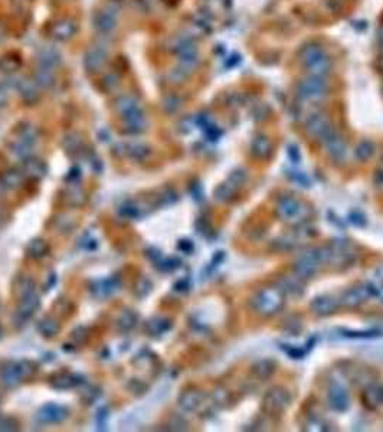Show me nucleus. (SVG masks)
Segmentation results:
<instances>
[{
	"label": "nucleus",
	"mask_w": 383,
	"mask_h": 432,
	"mask_svg": "<svg viewBox=\"0 0 383 432\" xmlns=\"http://www.w3.org/2000/svg\"><path fill=\"white\" fill-rule=\"evenodd\" d=\"M300 59L308 75L327 78L333 69V61L318 43H307L300 51Z\"/></svg>",
	"instance_id": "1"
},
{
	"label": "nucleus",
	"mask_w": 383,
	"mask_h": 432,
	"mask_svg": "<svg viewBox=\"0 0 383 432\" xmlns=\"http://www.w3.org/2000/svg\"><path fill=\"white\" fill-rule=\"evenodd\" d=\"M297 91L302 100L320 101V100L326 98V95L329 92V82H327V78L308 75L298 82Z\"/></svg>",
	"instance_id": "2"
},
{
	"label": "nucleus",
	"mask_w": 383,
	"mask_h": 432,
	"mask_svg": "<svg viewBox=\"0 0 383 432\" xmlns=\"http://www.w3.org/2000/svg\"><path fill=\"white\" fill-rule=\"evenodd\" d=\"M108 61V51L107 46L101 43H95L91 48H88L84 55V65L85 69L91 74L100 72Z\"/></svg>",
	"instance_id": "3"
},
{
	"label": "nucleus",
	"mask_w": 383,
	"mask_h": 432,
	"mask_svg": "<svg viewBox=\"0 0 383 432\" xmlns=\"http://www.w3.org/2000/svg\"><path fill=\"white\" fill-rule=\"evenodd\" d=\"M117 9L116 7H105L100 12H97L92 17V25L95 31L101 36H107L113 34L117 28Z\"/></svg>",
	"instance_id": "4"
},
{
	"label": "nucleus",
	"mask_w": 383,
	"mask_h": 432,
	"mask_svg": "<svg viewBox=\"0 0 383 432\" xmlns=\"http://www.w3.org/2000/svg\"><path fill=\"white\" fill-rule=\"evenodd\" d=\"M305 131L314 140H326L332 133L329 118L324 114H313L305 121Z\"/></svg>",
	"instance_id": "5"
},
{
	"label": "nucleus",
	"mask_w": 383,
	"mask_h": 432,
	"mask_svg": "<svg viewBox=\"0 0 383 432\" xmlns=\"http://www.w3.org/2000/svg\"><path fill=\"white\" fill-rule=\"evenodd\" d=\"M69 412L65 406L56 403H48L38 411V421L42 424H59L68 418Z\"/></svg>",
	"instance_id": "6"
},
{
	"label": "nucleus",
	"mask_w": 383,
	"mask_h": 432,
	"mask_svg": "<svg viewBox=\"0 0 383 432\" xmlns=\"http://www.w3.org/2000/svg\"><path fill=\"white\" fill-rule=\"evenodd\" d=\"M281 306V295L275 290H264L258 294L255 300V307L265 314L275 313Z\"/></svg>",
	"instance_id": "7"
},
{
	"label": "nucleus",
	"mask_w": 383,
	"mask_h": 432,
	"mask_svg": "<svg viewBox=\"0 0 383 432\" xmlns=\"http://www.w3.org/2000/svg\"><path fill=\"white\" fill-rule=\"evenodd\" d=\"M41 306V301H39V297L33 293L28 297H25L23 300L19 301L17 304V309H16V313H15V320L19 323L23 324V321L29 320L32 315L36 313V310L39 309Z\"/></svg>",
	"instance_id": "8"
},
{
	"label": "nucleus",
	"mask_w": 383,
	"mask_h": 432,
	"mask_svg": "<svg viewBox=\"0 0 383 432\" xmlns=\"http://www.w3.org/2000/svg\"><path fill=\"white\" fill-rule=\"evenodd\" d=\"M83 378L74 373H68V372H59L55 373L49 383L53 389L56 391H68V389H74L75 386H78L80 383H83Z\"/></svg>",
	"instance_id": "9"
},
{
	"label": "nucleus",
	"mask_w": 383,
	"mask_h": 432,
	"mask_svg": "<svg viewBox=\"0 0 383 432\" xmlns=\"http://www.w3.org/2000/svg\"><path fill=\"white\" fill-rule=\"evenodd\" d=\"M16 89L19 91V95L22 97V100L25 103H29V104H33L39 100V89L41 86L35 82V79H19L17 81V85H16Z\"/></svg>",
	"instance_id": "10"
},
{
	"label": "nucleus",
	"mask_w": 383,
	"mask_h": 432,
	"mask_svg": "<svg viewBox=\"0 0 383 432\" xmlns=\"http://www.w3.org/2000/svg\"><path fill=\"white\" fill-rule=\"evenodd\" d=\"M324 144H326V149H327L329 156L333 158V160L341 161L343 158L346 157L347 147H346V143H344V140L341 138L340 136H337V134H334L332 131L327 136V138L324 140Z\"/></svg>",
	"instance_id": "11"
},
{
	"label": "nucleus",
	"mask_w": 383,
	"mask_h": 432,
	"mask_svg": "<svg viewBox=\"0 0 383 432\" xmlns=\"http://www.w3.org/2000/svg\"><path fill=\"white\" fill-rule=\"evenodd\" d=\"M13 295L17 301L23 300L25 297L31 295L35 293V281L31 278V276H26V275H22V276H17L15 281H13Z\"/></svg>",
	"instance_id": "12"
},
{
	"label": "nucleus",
	"mask_w": 383,
	"mask_h": 432,
	"mask_svg": "<svg viewBox=\"0 0 383 432\" xmlns=\"http://www.w3.org/2000/svg\"><path fill=\"white\" fill-rule=\"evenodd\" d=\"M0 382L3 386L12 389V388H16L22 383V379L17 373V369H16V362H10V363H6L1 369H0Z\"/></svg>",
	"instance_id": "13"
},
{
	"label": "nucleus",
	"mask_w": 383,
	"mask_h": 432,
	"mask_svg": "<svg viewBox=\"0 0 383 432\" xmlns=\"http://www.w3.org/2000/svg\"><path fill=\"white\" fill-rule=\"evenodd\" d=\"M114 108H116L118 116L124 118L127 117L128 114H133V113L141 110V105H140L138 100L134 98L133 95H121V97H118L116 100Z\"/></svg>",
	"instance_id": "14"
},
{
	"label": "nucleus",
	"mask_w": 383,
	"mask_h": 432,
	"mask_svg": "<svg viewBox=\"0 0 383 432\" xmlns=\"http://www.w3.org/2000/svg\"><path fill=\"white\" fill-rule=\"evenodd\" d=\"M52 34H53L55 39L65 42V40L71 39L77 34V25L69 19H62L53 25Z\"/></svg>",
	"instance_id": "15"
},
{
	"label": "nucleus",
	"mask_w": 383,
	"mask_h": 432,
	"mask_svg": "<svg viewBox=\"0 0 383 432\" xmlns=\"http://www.w3.org/2000/svg\"><path fill=\"white\" fill-rule=\"evenodd\" d=\"M126 124V130L131 134H140L147 128V118L144 116L143 110H138L133 114H128L123 118Z\"/></svg>",
	"instance_id": "16"
},
{
	"label": "nucleus",
	"mask_w": 383,
	"mask_h": 432,
	"mask_svg": "<svg viewBox=\"0 0 383 432\" xmlns=\"http://www.w3.org/2000/svg\"><path fill=\"white\" fill-rule=\"evenodd\" d=\"M288 400H290V397H288L287 392L277 389V391H272V392L266 396V399H265V406H266V409L271 411V412H280V411H283V409L287 408Z\"/></svg>",
	"instance_id": "17"
},
{
	"label": "nucleus",
	"mask_w": 383,
	"mask_h": 432,
	"mask_svg": "<svg viewBox=\"0 0 383 432\" xmlns=\"http://www.w3.org/2000/svg\"><path fill=\"white\" fill-rule=\"evenodd\" d=\"M23 173L35 180H41L46 174V164L39 158H26L23 161Z\"/></svg>",
	"instance_id": "18"
},
{
	"label": "nucleus",
	"mask_w": 383,
	"mask_h": 432,
	"mask_svg": "<svg viewBox=\"0 0 383 432\" xmlns=\"http://www.w3.org/2000/svg\"><path fill=\"white\" fill-rule=\"evenodd\" d=\"M38 64L42 67H46V68L55 69L61 64V55L55 48L43 46L38 53Z\"/></svg>",
	"instance_id": "19"
},
{
	"label": "nucleus",
	"mask_w": 383,
	"mask_h": 432,
	"mask_svg": "<svg viewBox=\"0 0 383 432\" xmlns=\"http://www.w3.org/2000/svg\"><path fill=\"white\" fill-rule=\"evenodd\" d=\"M123 153L135 161H143L150 156L151 150L144 143H127L123 146Z\"/></svg>",
	"instance_id": "20"
},
{
	"label": "nucleus",
	"mask_w": 383,
	"mask_h": 432,
	"mask_svg": "<svg viewBox=\"0 0 383 432\" xmlns=\"http://www.w3.org/2000/svg\"><path fill=\"white\" fill-rule=\"evenodd\" d=\"M278 212L280 215L287 219V221H291V219H296L297 216L301 215L302 212V207L301 205L298 203L297 200L291 199V197H287V199H283L278 205Z\"/></svg>",
	"instance_id": "21"
},
{
	"label": "nucleus",
	"mask_w": 383,
	"mask_h": 432,
	"mask_svg": "<svg viewBox=\"0 0 383 432\" xmlns=\"http://www.w3.org/2000/svg\"><path fill=\"white\" fill-rule=\"evenodd\" d=\"M38 330H39V333L42 334L43 337L52 339V337H55V336L59 333V330H61V324H59V321H58L55 317H52V315H46V317H43L42 320L39 321V324H38Z\"/></svg>",
	"instance_id": "22"
},
{
	"label": "nucleus",
	"mask_w": 383,
	"mask_h": 432,
	"mask_svg": "<svg viewBox=\"0 0 383 432\" xmlns=\"http://www.w3.org/2000/svg\"><path fill=\"white\" fill-rule=\"evenodd\" d=\"M170 320H167L165 317H160V315H156V317H153V318H150L147 321L146 330L151 336H160V334L166 333L170 328Z\"/></svg>",
	"instance_id": "23"
},
{
	"label": "nucleus",
	"mask_w": 383,
	"mask_h": 432,
	"mask_svg": "<svg viewBox=\"0 0 383 432\" xmlns=\"http://www.w3.org/2000/svg\"><path fill=\"white\" fill-rule=\"evenodd\" d=\"M202 402V393L198 391H186L180 395L179 397V405L184 411H195Z\"/></svg>",
	"instance_id": "24"
},
{
	"label": "nucleus",
	"mask_w": 383,
	"mask_h": 432,
	"mask_svg": "<svg viewBox=\"0 0 383 432\" xmlns=\"http://www.w3.org/2000/svg\"><path fill=\"white\" fill-rule=\"evenodd\" d=\"M33 79L35 82L41 86V88H50L53 84H55V74H53V69L50 68H46V67H42V65H38L35 74H33Z\"/></svg>",
	"instance_id": "25"
},
{
	"label": "nucleus",
	"mask_w": 383,
	"mask_h": 432,
	"mask_svg": "<svg viewBox=\"0 0 383 432\" xmlns=\"http://www.w3.org/2000/svg\"><path fill=\"white\" fill-rule=\"evenodd\" d=\"M329 400H330V405L337 411H344L349 406V396H347L346 391L341 389L340 386H334V388L330 389Z\"/></svg>",
	"instance_id": "26"
},
{
	"label": "nucleus",
	"mask_w": 383,
	"mask_h": 432,
	"mask_svg": "<svg viewBox=\"0 0 383 432\" xmlns=\"http://www.w3.org/2000/svg\"><path fill=\"white\" fill-rule=\"evenodd\" d=\"M0 183L3 185L4 189H10V190H16L22 186L23 183V174L20 172H16V170H9L6 172L1 179H0Z\"/></svg>",
	"instance_id": "27"
},
{
	"label": "nucleus",
	"mask_w": 383,
	"mask_h": 432,
	"mask_svg": "<svg viewBox=\"0 0 383 432\" xmlns=\"http://www.w3.org/2000/svg\"><path fill=\"white\" fill-rule=\"evenodd\" d=\"M39 138V131L32 124H22L17 128V140H22L28 144H35Z\"/></svg>",
	"instance_id": "28"
},
{
	"label": "nucleus",
	"mask_w": 383,
	"mask_h": 432,
	"mask_svg": "<svg viewBox=\"0 0 383 432\" xmlns=\"http://www.w3.org/2000/svg\"><path fill=\"white\" fill-rule=\"evenodd\" d=\"M81 146H83V138H81V136H80L78 133H75V131H71V133L65 134L64 138H62V147H64V150H65L67 153H69V155L80 152Z\"/></svg>",
	"instance_id": "29"
},
{
	"label": "nucleus",
	"mask_w": 383,
	"mask_h": 432,
	"mask_svg": "<svg viewBox=\"0 0 383 432\" xmlns=\"http://www.w3.org/2000/svg\"><path fill=\"white\" fill-rule=\"evenodd\" d=\"M313 310L317 313V314H330L336 310L337 307V303L333 300V298H329V297H320L317 298L314 303H313Z\"/></svg>",
	"instance_id": "30"
},
{
	"label": "nucleus",
	"mask_w": 383,
	"mask_h": 432,
	"mask_svg": "<svg viewBox=\"0 0 383 432\" xmlns=\"http://www.w3.org/2000/svg\"><path fill=\"white\" fill-rule=\"evenodd\" d=\"M16 369H17V373L23 380H29L36 372H38V364L32 360H20V362H16Z\"/></svg>",
	"instance_id": "31"
},
{
	"label": "nucleus",
	"mask_w": 383,
	"mask_h": 432,
	"mask_svg": "<svg viewBox=\"0 0 383 432\" xmlns=\"http://www.w3.org/2000/svg\"><path fill=\"white\" fill-rule=\"evenodd\" d=\"M48 252H49V245L43 239H33L28 245V254L31 258L39 259V258H43Z\"/></svg>",
	"instance_id": "32"
},
{
	"label": "nucleus",
	"mask_w": 383,
	"mask_h": 432,
	"mask_svg": "<svg viewBox=\"0 0 383 432\" xmlns=\"http://www.w3.org/2000/svg\"><path fill=\"white\" fill-rule=\"evenodd\" d=\"M367 297H369V291H367V288H365V287H357V288L350 290V291L346 294V297H344V303H346L347 306H357V304H360L362 301H365Z\"/></svg>",
	"instance_id": "33"
},
{
	"label": "nucleus",
	"mask_w": 383,
	"mask_h": 432,
	"mask_svg": "<svg viewBox=\"0 0 383 432\" xmlns=\"http://www.w3.org/2000/svg\"><path fill=\"white\" fill-rule=\"evenodd\" d=\"M10 152L15 157H17L19 160H26L32 156V146L22 141V140H16L10 144Z\"/></svg>",
	"instance_id": "34"
},
{
	"label": "nucleus",
	"mask_w": 383,
	"mask_h": 432,
	"mask_svg": "<svg viewBox=\"0 0 383 432\" xmlns=\"http://www.w3.org/2000/svg\"><path fill=\"white\" fill-rule=\"evenodd\" d=\"M137 320H138V317H137V314L134 311L124 310L121 314L118 315V318H117V327L121 331H128V330H131L135 326Z\"/></svg>",
	"instance_id": "35"
},
{
	"label": "nucleus",
	"mask_w": 383,
	"mask_h": 432,
	"mask_svg": "<svg viewBox=\"0 0 383 432\" xmlns=\"http://www.w3.org/2000/svg\"><path fill=\"white\" fill-rule=\"evenodd\" d=\"M67 202L72 206H81L85 202V192L80 186H69L67 189Z\"/></svg>",
	"instance_id": "36"
},
{
	"label": "nucleus",
	"mask_w": 383,
	"mask_h": 432,
	"mask_svg": "<svg viewBox=\"0 0 383 432\" xmlns=\"http://www.w3.org/2000/svg\"><path fill=\"white\" fill-rule=\"evenodd\" d=\"M252 152L258 157H265L271 152V143L266 137H256L252 143Z\"/></svg>",
	"instance_id": "37"
},
{
	"label": "nucleus",
	"mask_w": 383,
	"mask_h": 432,
	"mask_svg": "<svg viewBox=\"0 0 383 432\" xmlns=\"http://www.w3.org/2000/svg\"><path fill=\"white\" fill-rule=\"evenodd\" d=\"M192 74L189 71H186L184 68H182L180 65H176L174 68H171L167 74V78L171 84H183L186 79L189 78Z\"/></svg>",
	"instance_id": "38"
},
{
	"label": "nucleus",
	"mask_w": 383,
	"mask_h": 432,
	"mask_svg": "<svg viewBox=\"0 0 383 432\" xmlns=\"http://www.w3.org/2000/svg\"><path fill=\"white\" fill-rule=\"evenodd\" d=\"M375 153V147L370 141H362L357 147H356V157L359 160H369Z\"/></svg>",
	"instance_id": "39"
},
{
	"label": "nucleus",
	"mask_w": 383,
	"mask_h": 432,
	"mask_svg": "<svg viewBox=\"0 0 383 432\" xmlns=\"http://www.w3.org/2000/svg\"><path fill=\"white\" fill-rule=\"evenodd\" d=\"M120 213H121L123 216H126V218H130V219H133V218H138V216H140V207H138L137 203H134V202H131V200H127L126 203H123V205L120 206Z\"/></svg>",
	"instance_id": "40"
},
{
	"label": "nucleus",
	"mask_w": 383,
	"mask_h": 432,
	"mask_svg": "<svg viewBox=\"0 0 383 432\" xmlns=\"http://www.w3.org/2000/svg\"><path fill=\"white\" fill-rule=\"evenodd\" d=\"M180 107H182V100H180V97H177V95H174V94L167 95V97L163 100V108H165L169 114H173V113L179 111Z\"/></svg>",
	"instance_id": "41"
},
{
	"label": "nucleus",
	"mask_w": 383,
	"mask_h": 432,
	"mask_svg": "<svg viewBox=\"0 0 383 432\" xmlns=\"http://www.w3.org/2000/svg\"><path fill=\"white\" fill-rule=\"evenodd\" d=\"M151 291V281L149 278H140L135 284V295L138 298H144L150 294Z\"/></svg>",
	"instance_id": "42"
},
{
	"label": "nucleus",
	"mask_w": 383,
	"mask_h": 432,
	"mask_svg": "<svg viewBox=\"0 0 383 432\" xmlns=\"http://www.w3.org/2000/svg\"><path fill=\"white\" fill-rule=\"evenodd\" d=\"M89 334H88V328L86 327H77L72 333H71V339L74 340L75 345H84L88 340Z\"/></svg>",
	"instance_id": "43"
},
{
	"label": "nucleus",
	"mask_w": 383,
	"mask_h": 432,
	"mask_svg": "<svg viewBox=\"0 0 383 432\" xmlns=\"http://www.w3.org/2000/svg\"><path fill=\"white\" fill-rule=\"evenodd\" d=\"M127 389L133 393V395H138V396H140V395H143V393L146 392L147 386H146V383H143V382L138 380V379H131V380L127 383Z\"/></svg>",
	"instance_id": "44"
},
{
	"label": "nucleus",
	"mask_w": 383,
	"mask_h": 432,
	"mask_svg": "<svg viewBox=\"0 0 383 432\" xmlns=\"http://www.w3.org/2000/svg\"><path fill=\"white\" fill-rule=\"evenodd\" d=\"M232 193H233V189H232L231 183H225L215 190V197L217 200H226L228 197L232 196Z\"/></svg>",
	"instance_id": "45"
},
{
	"label": "nucleus",
	"mask_w": 383,
	"mask_h": 432,
	"mask_svg": "<svg viewBox=\"0 0 383 432\" xmlns=\"http://www.w3.org/2000/svg\"><path fill=\"white\" fill-rule=\"evenodd\" d=\"M107 421H108V409L104 406L97 412V430L102 431L107 428Z\"/></svg>",
	"instance_id": "46"
},
{
	"label": "nucleus",
	"mask_w": 383,
	"mask_h": 432,
	"mask_svg": "<svg viewBox=\"0 0 383 432\" xmlns=\"http://www.w3.org/2000/svg\"><path fill=\"white\" fill-rule=\"evenodd\" d=\"M17 67H19V62L16 59H13V58H9L7 56V58H3L0 61V68L4 72H13Z\"/></svg>",
	"instance_id": "47"
},
{
	"label": "nucleus",
	"mask_w": 383,
	"mask_h": 432,
	"mask_svg": "<svg viewBox=\"0 0 383 432\" xmlns=\"http://www.w3.org/2000/svg\"><path fill=\"white\" fill-rule=\"evenodd\" d=\"M98 396H100L98 389H95V388H92V386H88L86 389H84V391L81 392V397H83V400L86 402V403H92Z\"/></svg>",
	"instance_id": "48"
},
{
	"label": "nucleus",
	"mask_w": 383,
	"mask_h": 432,
	"mask_svg": "<svg viewBox=\"0 0 383 432\" xmlns=\"http://www.w3.org/2000/svg\"><path fill=\"white\" fill-rule=\"evenodd\" d=\"M147 257H149L151 261L159 262V261L162 259V252H160L159 249H156V248H150V249H147Z\"/></svg>",
	"instance_id": "49"
},
{
	"label": "nucleus",
	"mask_w": 383,
	"mask_h": 432,
	"mask_svg": "<svg viewBox=\"0 0 383 432\" xmlns=\"http://www.w3.org/2000/svg\"><path fill=\"white\" fill-rule=\"evenodd\" d=\"M117 84H118V78H117L114 74H111V75H107V77H105V79H104V85H105L107 88H110V89L116 88V86H117Z\"/></svg>",
	"instance_id": "50"
},
{
	"label": "nucleus",
	"mask_w": 383,
	"mask_h": 432,
	"mask_svg": "<svg viewBox=\"0 0 383 432\" xmlns=\"http://www.w3.org/2000/svg\"><path fill=\"white\" fill-rule=\"evenodd\" d=\"M179 249L184 251V252H190L193 249V245L190 241H180L179 242Z\"/></svg>",
	"instance_id": "51"
},
{
	"label": "nucleus",
	"mask_w": 383,
	"mask_h": 432,
	"mask_svg": "<svg viewBox=\"0 0 383 432\" xmlns=\"http://www.w3.org/2000/svg\"><path fill=\"white\" fill-rule=\"evenodd\" d=\"M80 176H81L80 169H72L71 173L68 174V180H69V182H75L77 179H80Z\"/></svg>",
	"instance_id": "52"
},
{
	"label": "nucleus",
	"mask_w": 383,
	"mask_h": 432,
	"mask_svg": "<svg viewBox=\"0 0 383 432\" xmlns=\"http://www.w3.org/2000/svg\"><path fill=\"white\" fill-rule=\"evenodd\" d=\"M3 38H4V32H3V29H1V26H0V42L3 40Z\"/></svg>",
	"instance_id": "53"
},
{
	"label": "nucleus",
	"mask_w": 383,
	"mask_h": 432,
	"mask_svg": "<svg viewBox=\"0 0 383 432\" xmlns=\"http://www.w3.org/2000/svg\"><path fill=\"white\" fill-rule=\"evenodd\" d=\"M1 334H3V330H1V326H0V339H1Z\"/></svg>",
	"instance_id": "54"
}]
</instances>
